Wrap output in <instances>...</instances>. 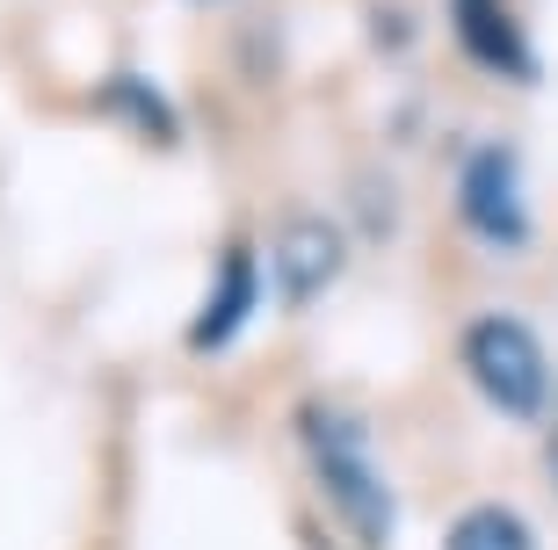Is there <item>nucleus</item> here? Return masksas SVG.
<instances>
[{
    "instance_id": "f257e3e1",
    "label": "nucleus",
    "mask_w": 558,
    "mask_h": 550,
    "mask_svg": "<svg viewBox=\"0 0 558 550\" xmlns=\"http://www.w3.org/2000/svg\"><path fill=\"white\" fill-rule=\"evenodd\" d=\"M298 442H305L312 478L327 492V508L341 514V529L363 550H385L399 508H392V478H385V464H377V449H371V428H363L349 406L312 399V406L298 413Z\"/></svg>"
},
{
    "instance_id": "f03ea898",
    "label": "nucleus",
    "mask_w": 558,
    "mask_h": 550,
    "mask_svg": "<svg viewBox=\"0 0 558 550\" xmlns=\"http://www.w3.org/2000/svg\"><path fill=\"white\" fill-rule=\"evenodd\" d=\"M457 347H464L472 384L486 391L508 420H537V413L551 406V355H544V341L522 327L515 311H478Z\"/></svg>"
},
{
    "instance_id": "7ed1b4c3",
    "label": "nucleus",
    "mask_w": 558,
    "mask_h": 550,
    "mask_svg": "<svg viewBox=\"0 0 558 550\" xmlns=\"http://www.w3.org/2000/svg\"><path fill=\"white\" fill-rule=\"evenodd\" d=\"M457 218L464 232L500 254L530 246V204H522V174H515V152L508 145H472L464 167H457Z\"/></svg>"
},
{
    "instance_id": "20e7f679",
    "label": "nucleus",
    "mask_w": 558,
    "mask_h": 550,
    "mask_svg": "<svg viewBox=\"0 0 558 550\" xmlns=\"http://www.w3.org/2000/svg\"><path fill=\"white\" fill-rule=\"evenodd\" d=\"M450 22H457V44H464L472 65H486L500 81H537V51H530L508 0H450Z\"/></svg>"
},
{
    "instance_id": "39448f33",
    "label": "nucleus",
    "mask_w": 558,
    "mask_h": 550,
    "mask_svg": "<svg viewBox=\"0 0 558 550\" xmlns=\"http://www.w3.org/2000/svg\"><path fill=\"white\" fill-rule=\"evenodd\" d=\"M254 305H262V268H254L247 246H226V254H218V276H210V297H204V311H196V327H189L196 355H226V347L247 333Z\"/></svg>"
},
{
    "instance_id": "423d86ee",
    "label": "nucleus",
    "mask_w": 558,
    "mask_h": 550,
    "mask_svg": "<svg viewBox=\"0 0 558 550\" xmlns=\"http://www.w3.org/2000/svg\"><path fill=\"white\" fill-rule=\"evenodd\" d=\"M276 268H283V297L290 305H312L319 290L341 276V232L327 218H298L276 246Z\"/></svg>"
},
{
    "instance_id": "0eeeda50",
    "label": "nucleus",
    "mask_w": 558,
    "mask_h": 550,
    "mask_svg": "<svg viewBox=\"0 0 558 550\" xmlns=\"http://www.w3.org/2000/svg\"><path fill=\"white\" fill-rule=\"evenodd\" d=\"M442 550H537V536H530V522H522L515 508H464L450 522V536H442Z\"/></svg>"
}]
</instances>
